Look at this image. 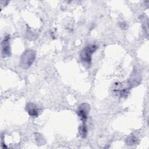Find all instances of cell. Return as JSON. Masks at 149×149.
<instances>
[{"instance_id": "obj_1", "label": "cell", "mask_w": 149, "mask_h": 149, "mask_svg": "<svg viewBox=\"0 0 149 149\" xmlns=\"http://www.w3.org/2000/svg\"><path fill=\"white\" fill-rule=\"evenodd\" d=\"M36 58V52L33 49L26 50L21 56L20 66L24 69L30 67Z\"/></svg>"}, {"instance_id": "obj_2", "label": "cell", "mask_w": 149, "mask_h": 149, "mask_svg": "<svg viewBox=\"0 0 149 149\" xmlns=\"http://www.w3.org/2000/svg\"><path fill=\"white\" fill-rule=\"evenodd\" d=\"M98 47L93 44L86 45L80 52V56L81 61L90 64L92 59V54L97 50Z\"/></svg>"}, {"instance_id": "obj_3", "label": "cell", "mask_w": 149, "mask_h": 149, "mask_svg": "<svg viewBox=\"0 0 149 149\" xmlns=\"http://www.w3.org/2000/svg\"><path fill=\"white\" fill-rule=\"evenodd\" d=\"M132 87L133 86L129 80H128L123 83H115L113 86L112 90L115 93L118 94L120 97H126Z\"/></svg>"}, {"instance_id": "obj_4", "label": "cell", "mask_w": 149, "mask_h": 149, "mask_svg": "<svg viewBox=\"0 0 149 149\" xmlns=\"http://www.w3.org/2000/svg\"><path fill=\"white\" fill-rule=\"evenodd\" d=\"M90 110L89 105L86 103L81 104L78 108L77 115L80 118L83 123H86V119H87L88 112Z\"/></svg>"}, {"instance_id": "obj_5", "label": "cell", "mask_w": 149, "mask_h": 149, "mask_svg": "<svg viewBox=\"0 0 149 149\" xmlns=\"http://www.w3.org/2000/svg\"><path fill=\"white\" fill-rule=\"evenodd\" d=\"M9 40L10 36L7 35L2 41V54L3 56H9L10 55Z\"/></svg>"}, {"instance_id": "obj_6", "label": "cell", "mask_w": 149, "mask_h": 149, "mask_svg": "<svg viewBox=\"0 0 149 149\" xmlns=\"http://www.w3.org/2000/svg\"><path fill=\"white\" fill-rule=\"evenodd\" d=\"M26 111L29 115L32 117H37L38 116L39 109L33 103L29 102L26 105Z\"/></svg>"}, {"instance_id": "obj_7", "label": "cell", "mask_w": 149, "mask_h": 149, "mask_svg": "<svg viewBox=\"0 0 149 149\" xmlns=\"http://www.w3.org/2000/svg\"><path fill=\"white\" fill-rule=\"evenodd\" d=\"M79 133L82 137L85 138L86 137L87 134V127L86 123H83V125L80 127Z\"/></svg>"}, {"instance_id": "obj_8", "label": "cell", "mask_w": 149, "mask_h": 149, "mask_svg": "<svg viewBox=\"0 0 149 149\" xmlns=\"http://www.w3.org/2000/svg\"><path fill=\"white\" fill-rule=\"evenodd\" d=\"M137 139L134 136H130L126 140V143L128 145H134L137 143Z\"/></svg>"}]
</instances>
